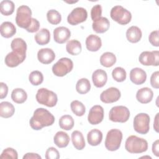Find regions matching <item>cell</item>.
Segmentation results:
<instances>
[{
    "instance_id": "cell-1",
    "label": "cell",
    "mask_w": 159,
    "mask_h": 159,
    "mask_svg": "<svg viewBox=\"0 0 159 159\" xmlns=\"http://www.w3.org/2000/svg\"><path fill=\"white\" fill-rule=\"evenodd\" d=\"M12 52L9 53L5 57V64L11 68H14L22 63L26 57L27 43L21 38H16L11 43Z\"/></svg>"
},
{
    "instance_id": "cell-2",
    "label": "cell",
    "mask_w": 159,
    "mask_h": 159,
    "mask_svg": "<svg viewBox=\"0 0 159 159\" xmlns=\"http://www.w3.org/2000/svg\"><path fill=\"white\" fill-rule=\"evenodd\" d=\"M55 122V117L46 109L37 108L29 120L31 128L35 130H41L44 127L52 125Z\"/></svg>"
},
{
    "instance_id": "cell-3",
    "label": "cell",
    "mask_w": 159,
    "mask_h": 159,
    "mask_svg": "<svg viewBox=\"0 0 159 159\" xmlns=\"http://www.w3.org/2000/svg\"><path fill=\"white\" fill-rule=\"evenodd\" d=\"M125 148L130 153H141L147 150L148 142L143 138L130 135L126 139Z\"/></svg>"
},
{
    "instance_id": "cell-4",
    "label": "cell",
    "mask_w": 159,
    "mask_h": 159,
    "mask_svg": "<svg viewBox=\"0 0 159 159\" xmlns=\"http://www.w3.org/2000/svg\"><path fill=\"white\" fill-rule=\"evenodd\" d=\"M35 98L39 104L49 107H54L58 101L57 95L53 91L43 88L37 91Z\"/></svg>"
},
{
    "instance_id": "cell-5",
    "label": "cell",
    "mask_w": 159,
    "mask_h": 159,
    "mask_svg": "<svg viewBox=\"0 0 159 159\" xmlns=\"http://www.w3.org/2000/svg\"><path fill=\"white\" fill-rule=\"evenodd\" d=\"M32 19V11L29 6L22 5L17 8L16 22L19 27L26 30L30 26Z\"/></svg>"
},
{
    "instance_id": "cell-6",
    "label": "cell",
    "mask_w": 159,
    "mask_h": 159,
    "mask_svg": "<svg viewBox=\"0 0 159 159\" xmlns=\"http://www.w3.org/2000/svg\"><path fill=\"white\" fill-rule=\"evenodd\" d=\"M122 140V133L119 129H113L108 131L105 140V147L109 151H116L120 146Z\"/></svg>"
},
{
    "instance_id": "cell-7",
    "label": "cell",
    "mask_w": 159,
    "mask_h": 159,
    "mask_svg": "<svg viewBox=\"0 0 159 159\" xmlns=\"http://www.w3.org/2000/svg\"><path fill=\"white\" fill-rule=\"evenodd\" d=\"M110 16L112 20L120 25H126L132 19L130 12L121 6H114L111 10Z\"/></svg>"
},
{
    "instance_id": "cell-8",
    "label": "cell",
    "mask_w": 159,
    "mask_h": 159,
    "mask_svg": "<svg viewBox=\"0 0 159 159\" xmlns=\"http://www.w3.org/2000/svg\"><path fill=\"white\" fill-rule=\"evenodd\" d=\"M73 68L72 60L68 58H61L52 66V72L57 76L62 77L70 73Z\"/></svg>"
},
{
    "instance_id": "cell-9",
    "label": "cell",
    "mask_w": 159,
    "mask_h": 159,
    "mask_svg": "<svg viewBox=\"0 0 159 159\" xmlns=\"http://www.w3.org/2000/svg\"><path fill=\"white\" fill-rule=\"evenodd\" d=\"M130 117V111L124 106H117L111 108L109 113V119L114 122L124 123Z\"/></svg>"
},
{
    "instance_id": "cell-10",
    "label": "cell",
    "mask_w": 159,
    "mask_h": 159,
    "mask_svg": "<svg viewBox=\"0 0 159 159\" xmlns=\"http://www.w3.org/2000/svg\"><path fill=\"white\" fill-rule=\"evenodd\" d=\"M133 126L134 130L139 134H146L150 129V117L146 113H140L134 119Z\"/></svg>"
},
{
    "instance_id": "cell-11",
    "label": "cell",
    "mask_w": 159,
    "mask_h": 159,
    "mask_svg": "<svg viewBox=\"0 0 159 159\" xmlns=\"http://www.w3.org/2000/svg\"><path fill=\"white\" fill-rule=\"evenodd\" d=\"M88 17L87 11L81 7L75 8L68 16L67 21L68 24L72 25H76L78 24L84 22Z\"/></svg>"
},
{
    "instance_id": "cell-12",
    "label": "cell",
    "mask_w": 159,
    "mask_h": 159,
    "mask_svg": "<svg viewBox=\"0 0 159 159\" xmlns=\"http://www.w3.org/2000/svg\"><path fill=\"white\" fill-rule=\"evenodd\" d=\"M139 61L145 66H158L159 63V52L155 51H144L139 57Z\"/></svg>"
},
{
    "instance_id": "cell-13",
    "label": "cell",
    "mask_w": 159,
    "mask_h": 159,
    "mask_svg": "<svg viewBox=\"0 0 159 159\" xmlns=\"http://www.w3.org/2000/svg\"><path fill=\"white\" fill-rule=\"evenodd\" d=\"M120 91L117 88L111 87L102 91L100 95L101 101L106 104L117 101L120 98Z\"/></svg>"
},
{
    "instance_id": "cell-14",
    "label": "cell",
    "mask_w": 159,
    "mask_h": 159,
    "mask_svg": "<svg viewBox=\"0 0 159 159\" xmlns=\"http://www.w3.org/2000/svg\"><path fill=\"white\" fill-rule=\"evenodd\" d=\"M104 118V109L101 106H93L89 112L88 120L90 124L97 125L101 123Z\"/></svg>"
},
{
    "instance_id": "cell-15",
    "label": "cell",
    "mask_w": 159,
    "mask_h": 159,
    "mask_svg": "<svg viewBox=\"0 0 159 159\" xmlns=\"http://www.w3.org/2000/svg\"><path fill=\"white\" fill-rule=\"evenodd\" d=\"M71 37L70 30L65 27L61 26L53 30V39L55 42L62 44L66 42Z\"/></svg>"
},
{
    "instance_id": "cell-16",
    "label": "cell",
    "mask_w": 159,
    "mask_h": 159,
    "mask_svg": "<svg viewBox=\"0 0 159 159\" xmlns=\"http://www.w3.org/2000/svg\"><path fill=\"white\" fill-rule=\"evenodd\" d=\"M130 80L135 84H142L147 80L146 72L142 68H134L130 72Z\"/></svg>"
},
{
    "instance_id": "cell-17",
    "label": "cell",
    "mask_w": 159,
    "mask_h": 159,
    "mask_svg": "<svg viewBox=\"0 0 159 159\" xmlns=\"http://www.w3.org/2000/svg\"><path fill=\"white\" fill-rule=\"evenodd\" d=\"M37 58L43 64H49L55 60V54L51 48H41L37 53Z\"/></svg>"
},
{
    "instance_id": "cell-18",
    "label": "cell",
    "mask_w": 159,
    "mask_h": 159,
    "mask_svg": "<svg viewBox=\"0 0 159 159\" xmlns=\"http://www.w3.org/2000/svg\"><path fill=\"white\" fill-rule=\"evenodd\" d=\"M92 80L94 85L97 88L103 87L107 80L106 72L102 69L95 70L92 75Z\"/></svg>"
},
{
    "instance_id": "cell-19",
    "label": "cell",
    "mask_w": 159,
    "mask_h": 159,
    "mask_svg": "<svg viewBox=\"0 0 159 159\" xmlns=\"http://www.w3.org/2000/svg\"><path fill=\"white\" fill-rule=\"evenodd\" d=\"M110 27L109 20L104 17H101L96 20L93 21L92 27L93 30L96 33H104L109 29Z\"/></svg>"
},
{
    "instance_id": "cell-20",
    "label": "cell",
    "mask_w": 159,
    "mask_h": 159,
    "mask_svg": "<svg viewBox=\"0 0 159 159\" xmlns=\"http://www.w3.org/2000/svg\"><path fill=\"white\" fill-rule=\"evenodd\" d=\"M153 96L152 90L147 87L142 88L139 89L136 93V98L137 101L142 104H147L150 102Z\"/></svg>"
},
{
    "instance_id": "cell-21",
    "label": "cell",
    "mask_w": 159,
    "mask_h": 159,
    "mask_svg": "<svg viewBox=\"0 0 159 159\" xmlns=\"http://www.w3.org/2000/svg\"><path fill=\"white\" fill-rule=\"evenodd\" d=\"M101 39L98 35L91 34L86 39V48L91 52H96L101 47Z\"/></svg>"
},
{
    "instance_id": "cell-22",
    "label": "cell",
    "mask_w": 159,
    "mask_h": 159,
    "mask_svg": "<svg viewBox=\"0 0 159 159\" xmlns=\"http://www.w3.org/2000/svg\"><path fill=\"white\" fill-rule=\"evenodd\" d=\"M142 36V33L140 28L137 26H131L126 32V37L129 42L137 43L140 41Z\"/></svg>"
},
{
    "instance_id": "cell-23",
    "label": "cell",
    "mask_w": 159,
    "mask_h": 159,
    "mask_svg": "<svg viewBox=\"0 0 159 159\" xmlns=\"http://www.w3.org/2000/svg\"><path fill=\"white\" fill-rule=\"evenodd\" d=\"M87 140L90 145L97 146L101 143L102 140V133L98 129H93L88 133Z\"/></svg>"
},
{
    "instance_id": "cell-24",
    "label": "cell",
    "mask_w": 159,
    "mask_h": 159,
    "mask_svg": "<svg viewBox=\"0 0 159 159\" xmlns=\"http://www.w3.org/2000/svg\"><path fill=\"white\" fill-rule=\"evenodd\" d=\"M53 142L58 148H65L69 143L70 137L67 133L63 131H58L53 137Z\"/></svg>"
},
{
    "instance_id": "cell-25",
    "label": "cell",
    "mask_w": 159,
    "mask_h": 159,
    "mask_svg": "<svg viewBox=\"0 0 159 159\" xmlns=\"http://www.w3.org/2000/svg\"><path fill=\"white\" fill-rule=\"evenodd\" d=\"M0 31L1 34L3 37L10 38L16 33V28L12 22L6 21L1 24Z\"/></svg>"
},
{
    "instance_id": "cell-26",
    "label": "cell",
    "mask_w": 159,
    "mask_h": 159,
    "mask_svg": "<svg viewBox=\"0 0 159 159\" xmlns=\"http://www.w3.org/2000/svg\"><path fill=\"white\" fill-rule=\"evenodd\" d=\"M71 141L75 148L78 150H83L85 147V141L83 134L78 130H75L72 132Z\"/></svg>"
},
{
    "instance_id": "cell-27",
    "label": "cell",
    "mask_w": 159,
    "mask_h": 159,
    "mask_svg": "<svg viewBox=\"0 0 159 159\" xmlns=\"http://www.w3.org/2000/svg\"><path fill=\"white\" fill-rule=\"evenodd\" d=\"M35 40L37 43L40 45H44L50 42V33L47 29L43 28L40 29L34 37Z\"/></svg>"
},
{
    "instance_id": "cell-28",
    "label": "cell",
    "mask_w": 159,
    "mask_h": 159,
    "mask_svg": "<svg viewBox=\"0 0 159 159\" xmlns=\"http://www.w3.org/2000/svg\"><path fill=\"white\" fill-rule=\"evenodd\" d=\"M15 112L14 106L9 102L3 101L0 104V116L3 118L12 117Z\"/></svg>"
},
{
    "instance_id": "cell-29",
    "label": "cell",
    "mask_w": 159,
    "mask_h": 159,
    "mask_svg": "<svg viewBox=\"0 0 159 159\" xmlns=\"http://www.w3.org/2000/svg\"><path fill=\"white\" fill-rule=\"evenodd\" d=\"M116 62V57L112 52H105L100 57V63L102 66L109 68L113 66Z\"/></svg>"
},
{
    "instance_id": "cell-30",
    "label": "cell",
    "mask_w": 159,
    "mask_h": 159,
    "mask_svg": "<svg viewBox=\"0 0 159 159\" xmlns=\"http://www.w3.org/2000/svg\"><path fill=\"white\" fill-rule=\"evenodd\" d=\"M27 93L22 88H16L11 93V99L16 103H24L27 100Z\"/></svg>"
},
{
    "instance_id": "cell-31",
    "label": "cell",
    "mask_w": 159,
    "mask_h": 159,
    "mask_svg": "<svg viewBox=\"0 0 159 159\" xmlns=\"http://www.w3.org/2000/svg\"><path fill=\"white\" fill-rule=\"evenodd\" d=\"M82 47L81 43L77 40H71L67 42L66 50L71 55H78L81 52Z\"/></svg>"
},
{
    "instance_id": "cell-32",
    "label": "cell",
    "mask_w": 159,
    "mask_h": 159,
    "mask_svg": "<svg viewBox=\"0 0 159 159\" xmlns=\"http://www.w3.org/2000/svg\"><path fill=\"white\" fill-rule=\"evenodd\" d=\"M15 9L14 3L12 1L4 0L0 2V11L4 16L11 15Z\"/></svg>"
},
{
    "instance_id": "cell-33",
    "label": "cell",
    "mask_w": 159,
    "mask_h": 159,
    "mask_svg": "<svg viewBox=\"0 0 159 159\" xmlns=\"http://www.w3.org/2000/svg\"><path fill=\"white\" fill-rule=\"evenodd\" d=\"M90 89L91 84L87 78H81L77 81L76 84V90L79 94H86L89 91Z\"/></svg>"
},
{
    "instance_id": "cell-34",
    "label": "cell",
    "mask_w": 159,
    "mask_h": 159,
    "mask_svg": "<svg viewBox=\"0 0 159 159\" xmlns=\"http://www.w3.org/2000/svg\"><path fill=\"white\" fill-rule=\"evenodd\" d=\"M59 126L61 129L65 130H70L74 126L73 118L70 115L62 116L59 119Z\"/></svg>"
},
{
    "instance_id": "cell-35",
    "label": "cell",
    "mask_w": 159,
    "mask_h": 159,
    "mask_svg": "<svg viewBox=\"0 0 159 159\" xmlns=\"http://www.w3.org/2000/svg\"><path fill=\"white\" fill-rule=\"evenodd\" d=\"M72 112L77 116H83L86 111L84 105L78 100L73 101L70 104Z\"/></svg>"
},
{
    "instance_id": "cell-36",
    "label": "cell",
    "mask_w": 159,
    "mask_h": 159,
    "mask_svg": "<svg viewBox=\"0 0 159 159\" xmlns=\"http://www.w3.org/2000/svg\"><path fill=\"white\" fill-rule=\"evenodd\" d=\"M47 18L48 22L53 25L58 24L61 20V14L55 9H50L47 13Z\"/></svg>"
},
{
    "instance_id": "cell-37",
    "label": "cell",
    "mask_w": 159,
    "mask_h": 159,
    "mask_svg": "<svg viewBox=\"0 0 159 159\" xmlns=\"http://www.w3.org/2000/svg\"><path fill=\"white\" fill-rule=\"evenodd\" d=\"M29 80L32 85L38 86L42 83L43 81V74L37 70L33 71L29 76Z\"/></svg>"
},
{
    "instance_id": "cell-38",
    "label": "cell",
    "mask_w": 159,
    "mask_h": 159,
    "mask_svg": "<svg viewBox=\"0 0 159 159\" xmlns=\"http://www.w3.org/2000/svg\"><path fill=\"white\" fill-rule=\"evenodd\" d=\"M112 76L115 81L117 82H122L126 79L127 73L123 68L118 66L112 70Z\"/></svg>"
},
{
    "instance_id": "cell-39",
    "label": "cell",
    "mask_w": 159,
    "mask_h": 159,
    "mask_svg": "<svg viewBox=\"0 0 159 159\" xmlns=\"http://www.w3.org/2000/svg\"><path fill=\"white\" fill-rule=\"evenodd\" d=\"M0 158H11V159H17L18 154L16 150L12 148H7L4 149L1 156Z\"/></svg>"
},
{
    "instance_id": "cell-40",
    "label": "cell",
    "mask_w": 159,
    "mask_h": 159,
    "mask_svg": "<svg viewBox=\"0 0 159 159\" xmlns=\"http://www.w3.org/2000/svg\"><path fill=\"white\" fill-rule=\"evenodd\" d=\"M102 7L100 4L94 5L91 10V17L93 21L96 20L101 17Z\"/></svg>"
},
{
    "instance_id": "cell-41",
    "label": "cell",
    "mask_w": 159,
    "mask_h": 159,
    "mask_svg": "<svg viewBox=\"0 0 159 159\" xmlns=\"http://www.w3.org/2000/svg\"><path fill=\"white\" fill-rule=\"evenodd\" d=\"M60 153L54 147H49L45 152L46 159H58Z\"/></svg>"
},
{
    "instance_id": "cell-42",
    "label": "cell",
    "mask_w": 159,
    "mask_h": 159,
    "mask_svg": "<svg viewBox=\"0 0 159 159\" xmlns=\"http://www.w3.org/2000/svg\"><path fill=\"white\" fill-rule=\"evenodd\" d=\"M158 30L152 31L148 37V40L150 43L154 47H158Z\"/></svg>"
},
{
    "instance_id": "cell-43",
    "label": "cell",
    "mask_w": 159,
    "mask_h": 159,
    "mask_svg": "<svg viewBox=\"0 0 159 159\" xmlns=\"http://www.w3.org/2000/svg\"><path fill=\"white\" fill-rule=\"evenodd\" d=\"M158 79H159V72L158 71H157L153 73L150 77V84H151V86L155 89L159 88V80Z\"/></svg>"
},
{
    "instance_id": "cell-44",
    "label": "cell",
    "mask_w": 159,
    "mask_h": 159,
    "mask_svg": "<svg viewBox=\"0 0 159 159\" xmlns=\"http://www.w3.org/2000/svg\"><path fill=\"white\" fill-rule=\"evenodd\" d=\"M40 28V23L35 18H32V22L30 25V26L26 29V30L29 32L30 33H34L35 32H37Z\"/></svg>"
},
{
    "instance_id": "cell-45",
    "label": "cell",
    "mask_w": 159,
    "mask_h": 159,
    "mask_svg": "<svg viewBox=\"0 0 159 159\" xmlns=\"http://www.w3.org/2000/svg\"><path fill=\"white\" fill-rule=\"evenodd\" d=\"M8 93V87L6 83H0V99H2L7 96Z\"/></svg>"
},
{
    "instance_id": "cell-46",
    "label": "cell",
    "mask_w": 159,
    "mask_h": 159,
    "mask_svg": "<svg viewBox=\"0 0 159 159\" xmlns=\"http://www.w3.org/2000/svg\"><path fill=\"white\" fill-rule=\"evenodd\" d=\"M152 152L156 157H159V140H155L152 144Z\"/></svg>"
},
{
    "instance_id": "cell-47",
    "label": "cell",
    "mask_w": 159,
    "mask_h": 159,
    "mask_svg": "<svg viewBox=\"0 0 159 159\" xmlns=\"http://www.w3.org/2000/svg\"><path fill=\"white\" fill-rule=\"evenodd\" d=\"M41 157L35 153H27L24 157L23 159H41Z\"/></svg>"
},
{
    "instance_id": "cell-48",
    "label": "cell",
    "mask_w": 159,
    "mask_h": 159,
    "mask_svg": "<svg viewBox=\"0 0 159 159\" xmlns=\"http://www.w3.org/2000/svg\"><path fill=\"white\" fill-rule=\"evenodd\" d=\"M158 113H157L155 117V120L153 124V127L157 132H158Z\"/></svg>"
},
{
    "instance_id": "cell-49",
    "label": "cell",
    "mask_w": 159,
    "mask_h": 159,
    "mask_svg": "<svg viewBox=\"0 0 159 159\" xmlns=\"http://www.w3.org/2000/svg\"><path fill=\"white\" fill-rule=\"evenodd\" d=\"M77 1H73V2H68V1H66V2H68V3H75V2H76Z\"/></svg>"
}]
</instances>
